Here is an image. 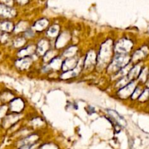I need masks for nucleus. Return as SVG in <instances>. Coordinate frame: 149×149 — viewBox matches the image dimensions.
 Returning a JSON list of instances; mask_svg holds the SVG:
<instances>
[{"label":"nucleus","instance_id":"f257e3e1","mask_svg":"<svg viewBox=\"0 0 149 149\" xmlns=\"http://www.w3.org/2000/svg\"><path fill=\"white\" fill-rule=\"evenodd\" d=\"M111 47H112V45L110 43V42L109 41H107L102 45L97 58V61L99 63L105 64L109 61L110 58L111 56V52H112Z\"/></svg>","mask_w":149,"mask_h":149},{"label":"nucleus","instance_id":"f03ea898","mask_svg":"<svg viewBox=\"0 0 149 149\" xmlns=\"http://www.w3.org/2000/svg\"><path fill=\"white\" fill-rule=\"evenodd\" d=\"M118 56L114 59L113 62L110 65L111 71H116V70L122 68L127 63L129 62V57L124 54H118Z\"/></svg>","mask_w":149,"mask_h":149},{"label":"nucleus","instance_id":"7ed1b4c3","mask_svg":"<svg viewBox=\"0 0 149 149\" xmlns=\"http://www.w3.org/2000/svg\"><path fill=\"white\" fill-rule=\"evenodd\" d=\"M131 42L128 39H121L115 47V49L118 54H124L129 50L131 47Z\"/></svg>","mask_w":149,"mask_h":149},{"label":"nucleus","instance_id":"20e7f679","mask_svg":"<svg viewBox=\"0 0 149 149\" xmlns=\"http://www.w3.org/2000/svg\"><path fill=\"white\" fill-rule=\"evenodd\" d=\"M77 66V61L74 58H68L62 63V70L65 71H70L74 69Z\"/></svg>","mask_w":149,"mask_h":149},{"label":"nucleus","instance_id":"39448f33","mask_svg":"<svg viewBox=\"0 0 149 149\" xmlns=\"http://www.w3.org/2000/svg\"><path fill=\"white\" fill-rule=\"evenodd\" d=\"M134 85L132 83H130V84H127L125 87H122L121 90L119 91V96L121 97H128L129 95H131V93H133V91H134Z\"/></svg>","mask_w":149,"mask_h":149},{"label":"nucleus","instance_id":"423d86ee","mask_svg":"<svg viewBox=\"0 0 149 149\" xmlns=\"http://www.w3.org/2000/svg\"><path fill=\"white\" fill-rule=\"evenodd\" d=\"M23 102L20 99H15L10 103V109L13 111L19 112L23 109Z\"/></svg>","mask_w":149,"mask_h":149},{"label":"nucleus","instance_id":"0eeeda50","mask_svg":"<svg viewBox=\"0 0 149 149\" xmlns=\"http://www.w3.org/2000/svg\"><path fill=\"white\" fill-rule=\"evenodd\" d=\"M108 113H109L110 116L114 119V121H115V122H116L120 126H122V127L125 126L126 125L125 120H124V119H123V117H121V116H120L116 111L112 110H110L109 111H108Z\"/></svg>","mask_w":149,"mask_h":149},{"label":"nucleus","instance_id":"6e6552de","mask_svg":"<svg viewBox=\"0 0 149 149\" xmlns=\"http://www.w3.org/2000/svg\"><path fill=\"white\" fill-rule=\"evenodd\" d=\"M37 140H38L37 135H30V136L24 138V139L22 140V141H20V146H24V145H31V144H34L36 143Z\"/></svg>","mask_w":149,"mask_h":149},{"label":"nucleus","instance_id":"1a4fd4ad","mask_svg":"<svg viewBox=\"0 0 149 149\" xmlns=\"http://www.w3.org/2000/svg\"><path fill=\"white\" fill-rule=\"evenodd\" d=\"M0 15L4 17H13L15 15V12L13 9L4 5H0Z\"/></svg>","mask_w":149,"mask_h":149},{"label":"nucleus","instance_id":"9d476101","mask_svg":"<svg viewBox=\"0 0 149 149\" xmlns=\"http://www.w3.org/2000/svg\"><path fill=\"white\" fill-rule=\"evenodd\" d=\"M16 65L20 69H25V68H27L29 65V64L31 63V59L29 57H24V58H22L21 59L18 60L17 62L15 63Z\"/></svg>","mask_w":149,"mask_h":149},{"label":"nucleus","instance_id":"9b49d317","mask_svg":"<svg viewBox=\"0 0 149 149\" xmlns=\"http://www.w3.org/2000/svg\"><path fill=\"white\" fill-rule=\"evenodd\" d=\"M95 61H96V57L93 52H89L88 54L87 57H86V62H85V66L86 67H90L91 65H93L95 63Z\"/></svg>","mask_w":149,"mask_h":149},{"label":"nucleus","instance_id":"f8f14e48","mask_svg":"<svg viewBox=\"0 0 149 149\" xmlns=\"http://www.w3.org/2000/svg\"><path fill=\"white\" fill-rule=\"evenodd\" d=\"M48 44L46 41L42 40L40 42H39L37 50L39 55H42V54L45 53V50L48 49Z\"/></svg>","mask_w":149,"mask_h":149},{"label":"nucleus","instance_id":"ddd939ff","mask_svg":"<svg viewBox=\"0 0 149 149\" xmlns=\"http://www.w3.org/2000/svg\"><path fill=\"white\" fill-rule=\"evenodd\" d=\"M48 21L45 19L43 20H40L38 22H37L34 25V28L36 29V30L37 31H41L42 29H44V28L46 27L47 25H48Z\"/></svg>","mask_w":149,"mask_h":149},{"label":"nucleus","instance_id":"4468645a","mask_svg":"<svg viewBox=\"0 0 149 149\" xmlns=\"http://www.w3.org/2000/svg\"><path fill=\"white\" fill-rule=\"evenodd\" d=\"M139 71H140V67L135 66L133 68H131L129 71L128 74V79H134L137 75L139 74Z\"/></svg>","mask_w":149,"mask_h":149},{"label":"nucleus","instance_id":"2eb2a0df","mask_svg":"<svg viewBox=\"0 0 149 149\" xmlns=\"http://www.w3.org/2000/svg\"><path fill=\"white\" fill-rule=\"evenodd\" d=\"M34 49L33 48V47L30 46V47H29L26 48V49H22V50H20V52H19L18 55L19 56L24 58V57H26L27 55L32 54Z\"/></svg>","mask_w":149,"mask_h":149},{"label":"nucleus","instance_id":"dca6fc26","mask_svg":"<svg viewBox=\"0 0 149 149\" xmlns=\"http://www.w3.org/2000/svg\"><path fill=\"white\" fill-rule=\"evenodd\" d=\"M61 65V60H60L59 58H54V59H52L51 63H50L51 68H53V69H58Z\"/></svg>","mask_w":149,"mask_h":149},{"label":"nucleus","instance_id":"f3484780","mask_svg":"<svg viewBox=\"0 0 149 149\" xmlns=\"http://www.w3.org/2000/svg\"><path fill=\"white\" fill-rule=\"evenodd\" d=\"M0 29L3 31H10L13 30V26L10 22H4L0 25Z\"/></svg>","mask_w":149,"mask_h":149},{"label":"nucleus","instance_id":"a211bd4d","mask_svg":"<svg viewBox=\"0 0 149 149\" xmlns=\"http://www.w3.org/2000/svg\"><path fill=\"white\" fill-rule=\"evenodd\" d=\"M58 26H53L52 27H51L49 29H48V34L49 35V36H54L57 34V33H58Z\"/></svg>","mask_w":149,"mask_h":149},{"label":"nucleus","instance_id":"6ab92c4d","mask_svg":"<svg viewBox=\"0 0 149 149\" xmlns=\"http://www.w3.org/2000/svg\"><path fill=\"white\" fill-rule=\"evenodd\" d=\"M39 145L37 143L34 144H31V145H24L20 146L18 149H39Z\"/></svg>","mask_w":149,"mask_h":149},{"label":"nucleus","instance_id":"aec40b11","mask_svg":"<svg viewBox=\"0 0 149 149\" xmlns=\"http://www.w3.org/2000/svg\"><path fill=\"white\" fill-rule=\"evenodd\" d=\"M76 49H77V48L76 47H70L67 51H66L65 53H64V55H66L67 57L72 56L73 55H74V54H75Z\"/></svg>","mask_w":149,"mask_h":149},{"label":"nucleus","instance_id":"412c9836","mask_svg":"<svg viewBox=\"0 0 149 149\" xmlns=\"http://www.w3.org/2000/svg\"><path fill=\"white\" fill-rule=\"evenodd\" d=\"M39 149H58V147L54 144H44L42 146L39 147Z\"/></svg>","mask_w":149,"mask_h":149},{"label":"nucleus","instance_id":"4be33fe9","mask_svg":"<svg viewBox=\"0 0 149 149\" xmlns=\"http://www.w3.org/2000/svg\"><path fill=\"white\" fill-rule=\"evenodd\" d=\"M25 43V40L22 38H20V39H17L15 41V47H20Z\"/></svg>","mask_w":149,"mask_h":149}]
</instances>
